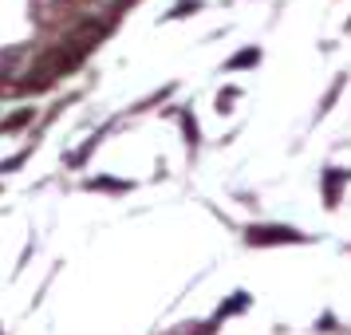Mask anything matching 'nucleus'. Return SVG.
<instances>
[{
    "instance_id": "nucleus-1",
    "label": "nucleus",
    "mask_w": 351,
    "mask_h": 335,
    "mask_svg": "<svg viewBox=\"0 0 351 335\" xmlns=\"http://www.w3.org/2000/svg\"><path fill=\"white\" fill-rule=\"evenodd\" d=\"M249 240L253 245H280V240H300V233L296 229H249Z\"/></svg>"
}]
</instances>
